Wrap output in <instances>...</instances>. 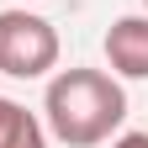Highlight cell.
Masks as SVG:
<instances>
[{"label": "cell", "mask_w": 148, "mask_h": 148, "mask_svg": "<svg viewBox=\"0 0 148 148\" xmlns=\"http://www.w3.org/2000/svg\"><path fill=\"white\" fill-rule=\"evenodd\" d=\"M42 116L64 148H101L127 122V90L106 69H58L48 79Z\"/></svg>", "instance_id": "6da1fadb"}, {"label": "cell", "mask_w": 148, "mask_h": 148, "mask_svg": "<svg viewBox=\"0 0 148 148\" xmlns=\"http://www.w3.org/2000/svg\"><path fill=\"white\" fill-rule=\"evenodd\" d=\"M48 69H58V32H53V21L27 11V5L0 11V74L42 79Z\"/></svg>", "instance_id": "7a4b0ae2"}, {"label": "cell", "mask_w": 148, "mask_h": 148, "mask_svg": "<svg viewBox=\"0 0 148 148\" xmlns=\"http://www.w3.org/2000/svg\"><path fill=\"white\" fill-rule=\"evenodd\" d=\"M101 48L116 79H148V16H116Z\"/></svg>", "instance_id": "3957f363"}, {"label": "cell", "mask_w": 148, "mask_h": 148, "mask_svg": "<svg viewBox=\"0 0 148 148\" xmlns=\"http://www.w3.org/2000/svg\"><path fill=\"white\" fill-rule=\"evenodd\" d=\"M0 148H48V127L11 95H0Z\"/></svg>", "instance_id": "277c9868"}, {"label": "cell", "mask_w": 148, "mask_h": 148, "mask_svg": "<svg viewBox=\"0 0 148 148\" xmlns=\"http://www.w3.org/2000/svg\"><path fill=\"white\" fill-rule=\"evenodd\" d=\"M111 148H148V132H122V138H111Z\"/></svg>", "instance_id": "5b68a950"}, {"label": "cell", "mask_w": 148, "mask_h": 148, "mask_svg": "<svg viewBox=\"0 0 148 148\" xmlns=\"http://www.w3.org/2000/svg\"><path fill=\"white\" fill-rule=\"evenodd\" d=\"M143 5H148V0H143Z\"/></svg>", "instance_id": "8992f818"}]
</instances>
